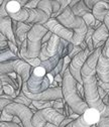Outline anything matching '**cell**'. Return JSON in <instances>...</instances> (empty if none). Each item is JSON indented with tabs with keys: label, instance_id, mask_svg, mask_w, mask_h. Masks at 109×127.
I'll use <instances>...</instances> for the list:
<instances>
[{
	"label": "cell",
	"instance_id": "cell-1",
	"mask_svg": "<svg viewBox=\"0 0 109 127\" xmlns=\"http://www.w3.org/2000/svg\"><path fill=\"white\" fill-rule=\"evenodd\" d=\"M102 50L103 47H99L90 55L82 68L81 75L85 90V101L90 108L97 109L101 117H106L109 116V106L105 105L100 98L98 92V77L96 74L97 62L102 54Z\"/></svg>",
	"mask_w": 109,
	"mask_h": 127
},
{
	"label": "cell",
	"instance_id": "cell-2",
	"mask_svg": "<svg viewBox=\"0 0 109 127\" xmlns=\"http://www.w3.org/2000/svg\"><path fill=\"white\" fill-rule=\"evenodd\" d=\"M6 10L12 19L25 22L32 25H35L36 23L45 24L46 21L50 19L49 15L43 10L38 8H26L25 6H22L19 2L15 1V0H10L7 3Z\"/></svg>",
	"mask_w": 109,
	"mask_h": 127
},
{
	"label": "cell",
	"instance_id": "cell-3",
	"mask_svg": "<svg viewBox=\"0 0 109 127\" xmlns=\"http://www.w3.org/2000/svg\"><path fill=\"white\" fill-rule=\"evenodd\" d=\"M77 80L72 76L70 69H68L63 77V97L68 105L73 109L75 113L82 115L90 108L87 102L80 96L77 90Z\"/></svg>",
	"mask_w": 109,
	"mask_h": 127
},
{
	"label": "cell",
	"instance_id": "cell-4",
	"mask_svg": "<svg viewBox=\"0 0 109 127\" xmlns=\"http://www.w3.org/2000/svg\"><path fill=\"white\" fill-rule=\"evenodd\" d=\"M56 18L63 25H65L66 27L74 31V37L71 41L72 43L76 45H80V43L84 41L87 30H88V26L84 21L83 17L76 16L73 13L70 6H68L63 11V13H61Z\"/></svg>",
	"mask_w": 109,
	"mask_h": 127
},
{
	"label": "cell",
	"instance_id": "cell-5",
	"mask_svg": "<svg viewBox=\"0 0 109 127\" xmlns=\"http://www.w3.org/2000/svg\"><path fill=\"white\" fill-rule=\"evenodd\" d=\"M49 31L48 27L44 24L36 23L33 25L32 29L27 34V59L30 58H38L41 52L42 38L45 33Z\"/></svg>",
	"mask_w": 109,
	"mask_h": 127
},
{
	"label": "cell",
	"instance_id": "cell-6",
	"mask_svg": "<svg viewBox=\"0 0 109 127\" xmlns=\"http://www.w3.org/2000/svg\"><path fill=\"white\" fill-rule=\"evenodd\" d=\"M52 81L45 69L41 66L33 67L32 74L27 81V88L32 93H40L51 87Z\"/></svg>",
	"mask_w": 109,
	"mask_h": 127
},
{
	"label": "cell",
	"instance_id": "cell-7",
	"mask_svg": "<svg viewBox=\"0 0 109 127\" xmlns=\"http://www.w3.org/2000/svg\"><path fill=\"white\" fill-rule=\"evenodd\" d=\"M32 69L33 67L22 59H16L9 62H2L0 64V74L15 73L21 76L23 83L28 81L30 74H32Z\"/></svg>",
	"mask_w": 109,
	"mask_h": 127
},
{
	"label": "cell",
	"instance_id": "cell-8",
	"mask_svg": "<svg viewBox=\"0 0 109 127\" xmlns=\"http://www.w3.org/2000/svg\"><path fill=\"white\" fill-rule=\"evenodd\" d=\"M66 117L59 113L54 107L44 108L41 110H37L33 117V125L35 127H43L46 123H53L55 125L60 126Z\"/></svg>",
	"mask_w": 109,
	"mask_h": 127
},
{
	"label": "cell",
	"instance_id": "cell-9",
	"mask_svg": "<svg viewBox=\"0 0 109 127\" xmlns=\"http://www.w3.org/2000/svg\"><path fill=\"white\" fill-rule=\"evenodd\" d=\"M22 92L26 96L36 101H55L63 97V89L61 87H50L40 93H32L27 88V82L23 83L22 86Z\"/></svg>",
	"mask_w": 109,
	"mask_h": 127
},
{
	"label": "cell",
	"instance_id": "cell-10",
	"mask_svg": "<svg viewBox=\"0 0 109 127\" xmlns=\"http://www.w3.org/2000/svg\"><path fill=\"white\" fill-rule=\"evenodd\" d=\"M3 111H5L6 113H9L11 115L18 116L22 122V127H35L33 125V117L35 112L28 106L13 102L9 104L7 107H5Z\"/></svg>",
	"mask_w": 109,
	"mask_h": 127
},
{
	"label": "cell",
	"instance_id": "cell-11",
	"mask_svg": "<svg viewBox=\"0 0 109 127\" xmlns=\"http://www.w3.org/2000/svg\"><path fill=\"white\" fill-rule=\"evenodd\" d=\"M93 52H91L88 47L86 50L82 51L81 53H79L76 57H74L70 63V72L72 74V76L77 80L78 83H80L83 85V79H82V75H81V71L82 68L84 66V64L86 63V61L88 60V58L90 57V55Z\"/></svg>",
	"mask_w": 109,
	"mask_h": 127
},
{
	"label": "cell",
	"instance_id": "cell-12",
	"mask_svg": "<svg viewBox=\"0 0 109 127\" xmlns=\"http://www.w3.org/2000/svg\"><path fill=\"white\" fill-rule=\"evenodd\" d=\"M101 115L97 109L89 108L85 113L80 115L79 118L73 120L66 127H91L92 125L97 124Z\"/></svg>",
	"mask_w": 109,
	"mask_h": 127
},
{
	"label": "cell",
	"instance_id": "cell-13",
	"mask_svg": "<svg viewBox=\"0 0 109 127\" xmlns=\"http://www.w3.org/2000/svg\"><path fill=\"white\" fill-rule=\"evenodd\" d=\"M46 27H48V29L50 31H52V32L56 35H58L59 37L63 38V39H66L68 41H72L73 37H74V31L69 29L68 27H66L65 25L62 24L57 18H50L48 21H46V23L44 24Z\"/></svg>",
	"mask_w": 109,
	"mask_h": 127
},
{
	"label": "cell",
	"instance_id": "cell-14",
	"mask_svg": "<svg viewBox=\"0 0 109 127\" xmlns=\"http://www.w3.org/2000/svg\"><path fill=\"white\" fill-rule=\"evenodd\" d=\"M60 41H61V37H59L56 34H53L52 38L48 42L42 43L41 52H40V55L38 57L41 62L49 60L50 58H52L58 54Z\"/></svg>",
	"mask_w": 109,
	"mask_h": 127
},
{
	"label": "cell",
	"instance_id": "cell-15",
	"mask_svg": "<svg viewBox=\"0 0 109 127\" xmlns=\"http://www.w3.org/2000/svg\"><path fill=\"white\" fill-rule=\"evenodd\" d=\"M96 74L97 77L101 81L105 83H109V59L106 57V55L103 53L98 59L97 66H96Z\"/></svg>",
	"mask_w": 109,
	"mask_h": 127
},
{
	"label": "cell",
	"instance_id": "cell-16",
	"mask_svg": "<svg viewBox=\"0 0 109 127\" xmlns=\"http://www.w3.org/2000/svg\"><path fill=\"white\" fill-rule=\"evenodd\" d=\"M109 37V30L107 26L104 24V22L95 29L94 33H93V44H94V49H99L103 47Z\"/></svg>",
	"mask_w": 109,
	"mask_h": 127
},
{
	"label": "cell",
	"instance_id": "cell-17",
	"mask_svg": "<svg viewBox=\"0 0 109 127\" xmlns=\"http://www.w3.org/2000/svg\"><path fill=\"white\" fill-rule=\"evenodd\" d=\"M37 8L43 10L50 18H56L61 9V3L57 0H41L37 5Z\"/></svg>",
	"mask_w": 109,
	"mask_h": 127
},
{
	"label": "cell",
	"instance_id": "cell-18",
	"mask_svg": "<svg viewBox=\"0 0 109 127\" xmlns=\"http://www.w3.org/2000/svg\"><path fill=\"white\" fill-rule=\"evenodd\" d=\"M0 32L3 33L8 38V40L14 42L17 45V40H16V37H15L13 27H12V18L10 16L0 18Z\"/></svg>",
	"mask_w": 109,
	"mask_h": 127
},
{
	"label": "cell",
	"instance_id": "cell-19",
	"mask_svg": "<svg viewBox=\"0 0 109 127\" xmlns=\"http://www.w3.org/2000/svg\"><path fill=\"white\" fill-rule=\"evenodd\" d=\"M33 25L32 24H28V23H25V22H21V21H18L17 23V27H16V30H15V37H16V40H17V45H18V49L20 47L21 43L26 40L27 38V34L29 32V30L32 29Z\"/></svg>",
	"mask_w": 109,
	"mask_h": 127
},
{
	"label": "cell",
	"instance_id": "cell-20",
	"mask_svg": "<svg viewBox=\"0 0 109 127\" xmlns=\"http://www.w3.org/2000/svg\"><path fill=\"white\" fill-rule=\"evenodd\" d=\"M109 2H106V1H101V2H98L96 3L92 8V13L93 15L95 16V18L97 20H100V21H104V18L105 16L109 13Z\"/></svg>",
	"mask_w": 109,
	"mask_h": 127
},
{
	"label": "cell",
	"instance_id": "cell-21",
	"mask_svg": "<svg viewBox=\"0 0 109 127\" xmlns=\"http://www.w3.org/2000/svg\"><path fill=\"white\" fill-rule=\"evenodd\" d=\"M71 9H72L73 13L76 15V16H79V17H83L86 13L92 12V9L87 6V4L85 3L84 0L79 1L77 4H75Z\"/></svg>",
	"mask_w": 109,
	"mask_h": 127
},
{
	"label": "cell",
	"instance_id": "cell-22",
	"mask_svg": "<svg viewBox=\"0 0 109 127\" xmlns=\"http://www.w3.org/2000/svg\"><path fill=\"white\" fill-rule=\"evenodd\" d=\"M61 59H62V57H61L59 54H57L56 56H54V57L50 58L49 60L41 62L40 66H41V67H43V68L45 69L46 73L50 74V73H51V72H52V71L57 67V65L59 64V62H60V60H61Z\"/></svg>",
	"mask_w": 109,
	"mask_h": 127
},
{
	"label": "cell",
	"instance_id": "cell-23",
	"mask_svg": "<svg viewBox=\"0 0 109 127\" xmlns=\"http://www.w3.org/2000/svg\"><path fill=\"white\" fill-rule=\"evenodd\" d=\"M18 59V57L12 53L9 49H6L4 51H0V61L2 62H9V61H14Z\"/></svg>",
	"mask_w": 109,
	"mask_h": 127
},
{
	"label": "cell",
	"instance_id": "cell-24",
	"mask_svg": "<svg viewBox=\"0 0 109 127\" xmlns=\"http://www.w3.org/2000/svg\"><path fill=\"white\" fill-rule=\"evenodd\" d=\"M95 31V28L93 27H88V30H87V33H86V36H85V41L87 43V46L88 49L91 51V52H94L95 49H94V44H93V33Z\"/></svg>",
	"mask_w": 109,
	"mask_h": 127
},
{
	"label": "cell",
	"instance_id": "cell-25",
	"mask_svg": "<svg viewBox=\"0 0 109 127\" xmlns=\"http://www.w3.org/2000/svg\"><path fill=\"white\" fill-rule=\"evenodd\" d=\"M67 50H68V56L71 59H73L74 57H76L79 53H81L82 51H84L80 45H76V44H74L72 42H69V44L67 46Z\"/></svg>",
	"mask_w": 109,
	"mask_h": 127
},
{
	"label": "cell",
	"instance_id": "cell-26",
	"mask_svg": "<svg viewBox=\"0 0 109 127\" xmlns=\"http://www.w3.org/2000/svg\"><path fill=\"white\" fill-rule=\"evenodd\" d=\"M13 102H14V98L12 96H9V95H6V94L0 95V110L3 111L5 107H7L9 104Z\"/></svg>",
	"mask_w": 109,
	"mask_h": 127
},
{
	"label": "cell",
	"instance_id": "cell-27",
	"mask_svg": "<svg viewBox=\"0 0 109 127\" xmlns=\"http://www.w3.org/2000/svg\"><path fill=\"white\" fill-rule=\"evenodd\" d=\"M14 102H16V103H20V104H23V105H25V106H30L33 104V100L32 99H29L26 95L21 91L20 92V94L18 95V96L14 99Z\"/></svg>",
	"mask_w": 109,
	"mask_h": 127
},
{
	"label": "cell",
	"instance_id": "cell-28",
	"mask_svg": "<svg viewBox=\"0 0 109 127\" xmlns=\"http://www.w3.org/2000/svg\"><path fill=\"white\" fill-rule=\"evenodd\" d=\"M83 19H84V21L86 22V24H87V26L88 27H93V28H95V24H96V18H95V16L93 15V13L92 12H88V13H86L84 16H83ZM96 29V28H95Z\"/></svg>",
	"mask_w": 109,
	"mask_h": 127
},
{
	"label": "cell",
	"instance_id": "cell-29",
	"mask_svg": "<svg viewBox=\"0 0 109 127\" xmlns=\"http://www.w3.org/2000/svg\"><path fill=\"white\" fill-rule=\"evenodd\" d=\"M0 87H1L4 91V94L9 95V96H12L14 99L17 97L16 95V90L14 89V87H12L9 84H3V83H0Z\"/></svg>",
	"mask_w": 109,
	"mask_h": 127
},
{
	"label": "cell",
	"instance_id": "cell-30",
	"mask_svg": "<svg viewBox=\"0 0 109 127\" xmlns=\"http://www.w3.org/2000/svg\"><path fill=\"white\" fill-rule=\"evenodd\" d=\"M33 104L37 108V110L53 107V101H36V100H33Z\"/></svg>",
	"mask_w": 109,
	"mask_h": 127
},
{
	"label": "cell",
	"instance_id": "cell-31",
	"mask_svg": "<svg viewBox=\"0 0 109 127\" xmlns=\"http://www.w3.org/2000/svg\"><path fill=\"white\" fill-rule=\"evenodd\" d=\"M63 66H64V58H62L61 60H60V62H59V64L57 65V67L50 73L52 76H57V75H59L61 72H62V69H63Z\"/></svg>",
	"mask_w": 109,
	"mask_h": 127
},
{
	"label": "cell",
	"instance_id": "cell-32",
	"mask_svg": "<svg viewBox=\"0 0 109 127\" xmlns=\"http://www.w3.org/2000/svg\"><path fill=\"white\" fill-rule=\"evenodd\" d=\"M24 61H26L29 64V65L32 66V67H34V68L40 66V64H41V61H40L39 58H30V59H26Z\"/></svg>",
	"mask_w": 109,
	"mask_h": 127
},
{
	"label": "cell",
	"instance_id": "cell-33",
	"mask_svg": "<svg viewBox=\"0 0 109 127\" xmlns=\"http://www.w3.org/2000/svg\"><path fill=\"white\" fill-rule=\"evenodd\" d=\"M12 120H13V115H11L9 113H6L5 111H2L0 122H12Z\"/></svg>",
	"mask_w": 109,
	"mask_h": 127
},
{
	"label": "cell",
	"instance_id": "cell-34",
	"mask_svg": "<svg viewBox=\"0 0 109 127\" xmlns=\"http://www.w3.org/2000/svg\"><path fill=\"white\" fill-rule=\"evenodd\" d=\"M97 127H109V116L100 117L99 121L97 122Z\"/></svg>",
	"mask_w": 109,
	"mask_h": 127
},
{
	"label": "cell",
	"instance_id": "cell-35",
	"mask_svg": "<svg viewBox=\"0 0 109 127\" xmlns=\"http://www.w3.org/2000/svg\"><path fill=\"white\" fill-rule=\"evenodd\" d=\"M66 103V100L64 98H61V99H58V100H55L53 101V107L55 109H59V108H64V105Z\"/></svg>",
	"mask_w": 109,
	"mask_h": 127
},
{
	"label": "cell",
	"instance_id": "cell-36",
	"mask_svg": "<svg viewBox=\"0 0 109 127\" xmlns=\"http://www.w3.org/2000/svg\"><path fill=\"white\" fill-rule=\"evenodd\" d=\"M41 1V0H32V1L27 2L24 6L26 8H32V9H35V8H37V5L39 4V2Z\"/></svg>",
	"mask_w": 109,
	"mask_h": 127
},
{
	"label": "cell",
	"instance_id": "cell-37",
	"mask_svg": "<svg viewBox=\"0 0 109 127\" xmlns=\"http://www.w3.org/2000/svg\"><path fill=\"white\" fill-rule=\"evenodd\" d=\"M85 1V3L87 4V6L89 7V8H93V6H94L96 3H98V2H101V1H106V2H109V0H84Z\"/></svg>",
	"mask_w": 109,
	"mask_h": 127
},
{
	"label": "cell",
	"instance_id": "cell-38",
	"mask_svg": "<svg viewBox=\"0 0 109 127\" xmlns=\"http://www.w3.org/2000/svg\"><path fill=\"white\" fill-rule=\"evenodd\" d=\"M0 127H21V126L14 122H0Z\"/></svg>",
	"mask_w": 109,
	"mask_h": 127
},
{
	"label": "cell",
	"instance_id": "cell-39",
	"mask_svg": "<svg viewBox=\"0 0 109 127\" xmlns=\"http://www.w3.org/2000/svg\"><path fill=\"white\" fill-rule=\"evenodd\" d=\"M55 81L58 83V87H63V76H62L61 74L55 76Z\"/></svg>",
	"mask_w": 109,
	"mask_h": 127
},
{
	"label": "cell",
	"instance_id": "cell-40",
	"mask_svg": "<svg viewBox=\"0 0 109 127\" xmlns=\"http://www.w3.org/2000/svg\"><path fill=\"white\" fill-rule=\"evenodd\" d=\"M73 121V119L71 118V117H68V118H65L63 121H62V123L60 124V126L59 127H66L68 124H70L71 122Z\"/></svg>",
	"mask_w": 109,
	"mask_h": 127
},
{
	"label": "cell",
	"instance_id": "cell-41",
	"mask_svg": "<svg viewBox=\"0 0 109 127\" xmlns=\"http://www.w3.org/2000/svg\"><path fill=\"white\" fill-rule=\"evenodd\" d=\"M104 24L107 26V28H108V30H109V13L106 15V16H105V18H104Z\"/></svg>",
	"mask_w": 109,
	"mask_h": 127
},
{
	"label": "cell",
	"instance_id": "cell-42",
	"mask_svg": "<svg viewBox=\"0 0 109 127\" xmlns=\"http://www.w3.org/2000/svg\"><path fill=\"white\" fill-rule=\"evenodd\" d=\"M15 1H17V2H19L22 6H24L27 2H29V1H32V0H15Z\"/></svg>",
	"mask_w": 109,
	"mask_h": 127
},
{
	"label": "cell",
	"instance_id": "cell-43",
	"mask_svg": "<svg viewBox=\"0 0 109 127\" xmlns=\"http://www.w3.org/2000/svg\"><path fill=\"white\" fill-rule=\"evenodd\" d=\"M5 40H8V38H7L3 33L0 32V41H5Z\"/></svg>",
	"mask_w": 109,
	"mask_h": 127
},
{
	"label": "cell",
	"instance_id": "cell-44",
	"mask_svg": "<svg viewBox=\"0 0 109 127\" xmlns=\"http://www.w3.org/2000/svg\"><path fill=\"white\" fill-rule=\"evenodd\" d=\"M43 127H59L58 125H55V124H53V123H46Z\"/></svg>",
	"mask_w": 109,
	"mask_h": 127
},
{
	"label": "cell",
	"instance_id": "cell-45",
	"mask_svg": "<svg viewBox=\"0 0 109 127\" xmlns=\"http://www.w3.org/2000/svg\"><path fill=\"white\" fill-rule=\"evenodd\" d=\"M103 53H104V54L106 55V57L109 59V50H104V49H103Z\"/></svg>",
	"mask_w": 109,
	"mask_h": 127
},
{
	"label": "cell",
	"instance_id": "cell-46",
	"mask_svg": "<svg viewBox=\"0 0 109 127\" xmlns=\"http://www.w3.org/2000/svg\"><path fill=\"white\" fill-rule=\"evenodd\" d=\"M108 46H109V37H108V39H107V41H106V43H105V45L103 47H105V49H106V47H108Z\"/></svg>",
	"mask_w": 109,
	"mask_h": 127
},
{
	"label": "cell",
	"instance_id": "cell-47",
	"mask_svg": "<svg viewBox=\"0 0 109 127\" xmlns=\"http://www.w3.org/2000/svg\"><path fill=\"white\" fill-rule=\"evenodd\" d=\"M91 127H97V124H94V125H92Z\"/></svg>",
	"mask_w": 109,
	"mask_h": 127
},
{
	"label": "cell",
	"instance_id": "cell-48",
	"mask_svg": "<svg viewBox=\"0 0 109 127\" xmlns=\"http://www.w3.org/2000/svg\"><path fill=\"white\" fill-rule=\"evenodd\" d=\"M103 49H104V50H109V46H108V47H106V49H105V47H103Z\"/></svg>",
	"mask_w": 109,
	"mask_h": 127
},
{
	"label": "cell",
	"instance_id": "cell-49",
	"mask_svg": "<svg viewBox=\"0 0 109 127\" xmlns=\"http://www.w3.org/2000/svg\"><path fill=\"white\" fill-rule=\"evenodd\" d=\"M108 96H109V93H108Z\"/></svg>",
	"mask_w": 109,
	"mask_h": 127
},
{
	"label": "cell",
	"instance_id": "cell-50",
	"mask_svg": "<svg viewBox=\"0 0 109 127\" xmlns=\"http://www.w3.org/2000/svg\"><path fill=\"white\" fill-rule=\"evenodd\" d=\"M108 4H109V3H108Z\"/></svg>",
	"mask_w": 109,
	"mask_h": 127
}]
</instances>
